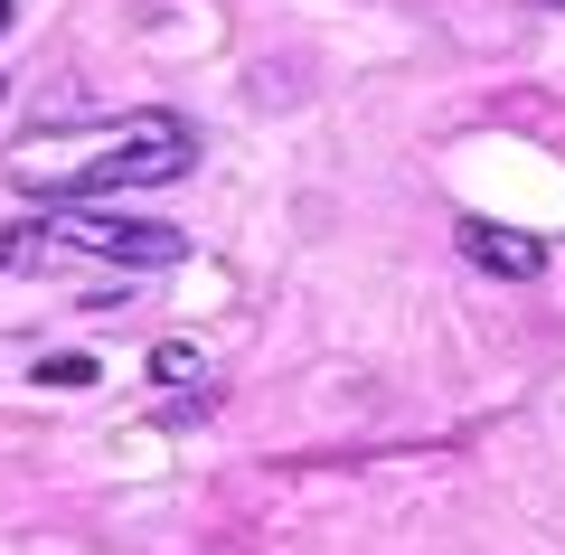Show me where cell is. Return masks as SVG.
<instances>
[{
    "mask_svg": "<svg viewBox=\"0 0 565 555\" xmlns=\"http://www.w3.org/2000/svg\"><path fill=\"white\" fill-rule=\"evenodd\" d=\"M104 367L95 357H76V349H57V357H39V386H57V396H85V386H95Z\"/></svg>",
    "mask_w": 565,
    "mask_h": 555,
    "instance_id": "5",
    "label": "cell"
},
{
    "mask_svg": "<svg viewBox=\"0 0 565 555\" xmlns=\"http://www.w3.org/2000/svg\"><path fill=\"white\" fill-rule=\"evenodd\" d=\"M10 20H20V0H0V29H10Z\"/></svg>",
    "mask_w": 565,
    "mask_h": 555,
    "instance_id": "6",
    "label": "cell"
},
{
    "mask_svg": "<svg viewBox=\"0 0 565 555\" xmlns=\"http://www.w3.org/2000/svg\"><path fill=\"white\" fill-rule=\"evenodd\" d=\"M66 264L170 274V264H189V226H170V217H114L104 199L29 207V217L0 226V274H66Z\"/></svg>",
    "mask_w": 565,
    "mask_h": 555,
    "instance_id": "2",
    "label": "cell"
},
{
    "mask_svg": "<svg viewBox=\"0 0 565 555\" xmlns=\"http://www.w3.org/2000/svg\"><path fill=\"white\" fill-rule=\"evenodd\" d=\"M462 255L481 264V274H500V282H537L546 274V245L519 236V226H490V217H462Z\"/></svg>",
    "mask_w": 565,
    "mask_h": 555,
    "instance_id": "3",
    "label": "cell"
},
{
    "mask_svg": "<svg viewBox=\"0 0 565 555\" xmlns=\"http://www.w3.org/2000/svg\"><path fill=\"white\" fill-rule=\"evenodd\" d=\"M189 170H199V122L170 114V104H141V114H57V122H29L10 141V179L47 207L170 189Z\"/></svg>",
    "mask_w": 565,
    "mask_h": 555,
    "instance_id": "1",
    "label": "cell"
},
{
    "mask_svg": "<svg viewBox=\"0 0 565 555\" xmlns=\"http://www.w3.org/2000/svg\"><path fill=\"white\" fill-rule=\"evenodd\" d=\"M0 95H10V76H0Z\"/></svg>",
    "mask_w": 565,
    "mask_h": 555,
    "instance_id": "7",
    "label": "cell"
},
{
    "mask_svg": "<svg viewBox=\"0 0 565 555\" xmlns=\"http://www.w3.org/2000/svg\"><path fill=\"white\" fill-rule=\"evenodd\" d=\"M556 10H565V0H556Z\"/></svg>",
    "mask_w": 565,
    "mask_h": 555,
    "instance_id": "8",
    "label": "cell"
},
{
    "mask_svg": "<svg viewBox=\"0 0 565 555\" xmlns=\"http://www.w3.org/2000/svg\"><path fill=\"white\" fill-rule=\"evenodd\" d=\"M207 377V357L189 349V339H161V349H151V386H199Z\"/></svg>",
    "mask_w": 565,
    "mask_h": 555,
    "instance_id": "4",
    "label": "cell"
}]
</instances>
